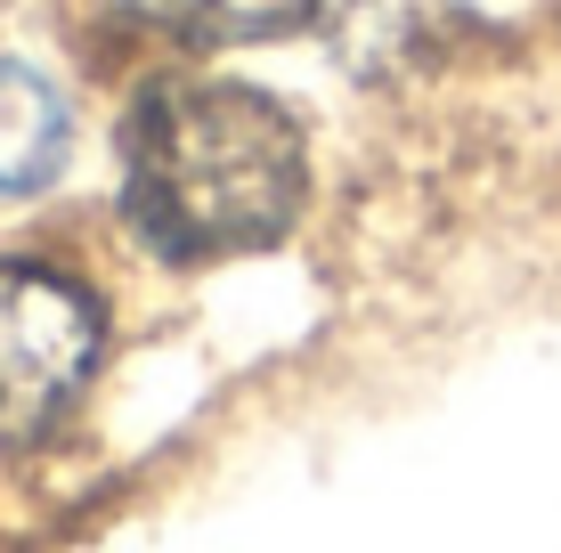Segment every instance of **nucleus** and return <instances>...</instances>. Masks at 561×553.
Masks as SVG:
<instances>
[{"label": "nucleus", "instance_id": "1", "mask_svg": "<svg viewBox=\"0 0 561 553\" xmlns=\"http://www.w3.org/2000/svg\"><path fill=\"white\" fill-rule=\"evenodd\" d=\"M294 114L237 82H154L123 130V204L163 261H228L277 244L301 212Z\"/></svg>", "mask_w": 561, "mask_h": 553}, {"label": "nucleus", "instance_id": "2", "mask_svg": "<svg viewBox=\"0 0 561 553\" xmlns=\"http://www.w3.org/2000/svg\"><path fill=\"white\" fill-rule=\"evenodd\" d=\"M99 367V310L57 269H0V456L33 448Z\"/></svg>", "mask_w": 561, "mask_h": 553}, {"label": "nucleus", "instance_id": "3", "mask_svg": "<svg viewBox=\"0 0 561 553\" xmlns=\"http://www.w3.org/2000/svg\"><path fill=\"white\" fill-rule=\"evenodd\" d=\"M66 99L33 66H0V196H33L66 171Z\"/></svg>", "mask_w": 561, "mask_h": 553}, {"label": "nucleus", "instance_id": "4", "mask_svg": "<svg viewBox=\"0 0 561 553\" xmlns=\"http://www.w3.org/2000/svg\"><path fill=\"white\" fill-rule=\"evenodd\" d=\"M130 9L187 42H268V33H294L318 0H130Z\"/></svg>", "mask_w": 561, "mask_h": 553}]
</instances>
